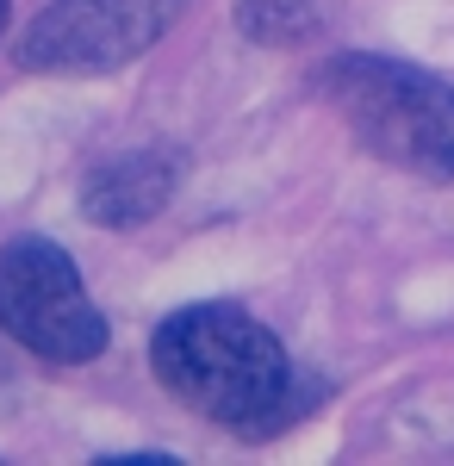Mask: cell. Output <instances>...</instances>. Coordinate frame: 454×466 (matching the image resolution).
I'll list each match as a JSON object with an SVG mask.
<instances>
[{
	"instance_id": "5",
	"label": "cell",
	"mask_w": 454,
	"mask_h": 466,
	"mask_svg": "<svg viewBox=\"0 0 454 466\" xmlns=\"http://www.w3.org/2000/svg\"><path fill=\"white\" fill-rule=\"evenodd\" d=\"M187 156L175 144H138L94 162L81 175V218L100 230H138L156 212H169V199L181 193Z\"/></svg>"
},
{
	"instance_id": "7",
	"label": "cell",
	"mask_w": 454,
	"mask_h": 466,
	"mask_svg": "<svg viewBox=\"0 0 454 466\" xmlns=\"http://www.w3.org/2000/svg\"><path fill=\"white\" fill-rule=\"evenodd\" d=\"M94 466H175V454H156V448H143V454H100Z\"/></svg>"
},
{
	"instance_id": "4",
	"label": "cell",
	"mask_w": 454,
	"mask_h": 466,
	"mask_svg": "<svg viewBox=\"0 0 454 466\" xmlns=\"http://www.w3.org/2000/svg\"><path fill=\"white\" fill-rule=\"evenodd\" d=\"M187 6L193 0H44V13L13 44V63L57 81L119 75L175 32Z\"/></svg>"
},
{
	"instance_id": "3",
	"label": "cell",
	"mask_w": 454,
	"mask_h": 466,
	"mask_svg": "<svg viewBox=\"0 0 454 466\" xmlns=\"http://www.w3.org/2000/svg\"><path fill=\"white\" fill-rule=\"evenodd\" d=\"M0 336L44 367H88L112 349V323L88 299L81 268L50 237L0 243Z\"/></svg>"
},
{
	"instance_id": "2",
	"label": "cell",
	"mask_w": 454,
	"mask_h": 466,
	"mask_svg": "<svg viewBox=\"0 0 454 466\" xmlns=\"http://www.w3.org/2000/svg\"><path fill=\"white\" fill-rule=\"evenodd\" d=\"M317 94L374 162L429 187H454V81L398 56L336 50L317 69Z\"/></svg>"
},
{
	"instance_id": "1",
	"label": "cell",
	"mask_w": 454,
	"mask_h": 466,
	"mask_svg": "<svg viewBox=\"0 0 454 466\" xmlns=\"http://www.w3.org/2000/svg\"><path fill=\"white\" fill-rule=\"evenodd\" d=\"M150 373L175 404L243 441L286 435L330 392L317 373H305L286 355V342L268 323L231 299L169 311L150 336Z\"/></svg>"
},
{
	"instance_id": "6",
	"label": "cell",
	"mask_w": 454,
	"mask_h": 466,
	"mask_svg": "<svg viewBox=\"0 0 454 466\" xmlns=\"http://www.w3.org/2000/svg\"><path fill=\"white\" fill-rule=\"evenodd\" d=\"M237 32L262 50H293L324 32V0H237Z\"/></svg>"
},
{
	"instance_id": "9",
	"label": "cell",
	"mask_w": 454,
	"mask_h": 466,
	"mask_svg": "<svg viewBox=\"0 0 454 466\" xmlns=\"http://www.w3.org/2000/svg\"><path fill=\"white\" fill-rule=\"evenodd\" d=\"M6 19H13V0H0V37H6Z\"/></svg>"
},
{
	"instance_id": "8",
	"label": "cell",
	"mask_w": 454,
	"mask_h": 466,
	"mask_svg": "<svg viewBox=\"0 0 454 466\" xmlns=\"http://www.w3.org/2000/svg\"><path fill=\"white\" fill-rule=\"evenodd\" d=\"M0 392H19V380H13V367L0 360Z\"/></svg>"
}]
</instances>
